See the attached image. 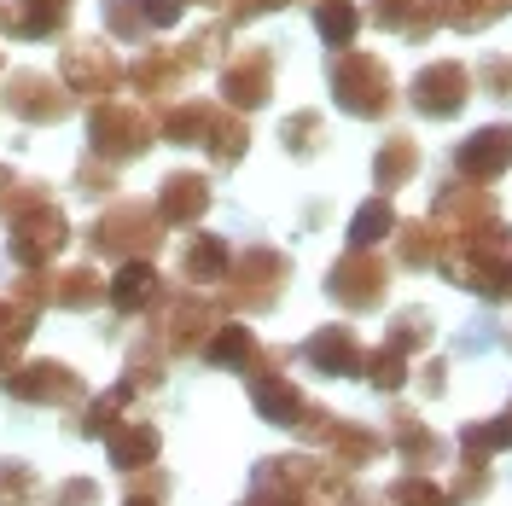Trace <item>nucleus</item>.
<instances>
[{"label": "nucleus", "mask_w": 512, "mask_h": 506, "mask_svg": "<svg viewBox=\"0 0 512 506\" xmlns=\"http://www.w3.org/2000/svg\"><path fill=\"white\" fill-rule=\"evenodd\" d=\"M0 70H6V59H0Z\"/></svg>", "instance_id": "58"}, {"label": "nucleus", "mask_w": 512, "mask_h": 506, "mask_svg": "<svg viewBox=\"0 0 512 506\" xmlns=\"http://www.w3.org/2000/svg\"><path fill=\"white\" fill-rule=\"evenodd\" d=\"M128 408H134V390L117 379L111 390H99V396H88V402L76 408L70 431H76V437H88V443H105V437H111V431L128 419Z\"/></svg>", "instance_id": "30"}, {"label": "nucleus", "mask_w": 512, "mask_h": 506, "mask_svg": "<svg viewBox=\"0 0 512 506\" xmlns=\"http://www.w3.org/2000/svg\"><path fill=\"white\" fill-rule=\"evenodd\" d=\"M373 30L402 35V41H425V35L443 24V0H367L361 12Z\"/></svg>", "instance_id": "26"}, {"label": "nucleus", "mask_w": 512, "mask_h": 506, "mask_svg": "<svg viewBox=\"0 0 512 506\" xmlns=\"http://www.w3.org/2000/svg\"><path fill=\"white\" fill-rule=\"evenodd\" d=\"M70 187L82 192V198H111V192H117V169L99 163V158H82L76 163V175H70Z\"/></svg>", "instance_id": "51"}, {"label": "nucleus", "mask_w": 512, "mask_h": 506, "mask_svg": "<svg viewBox=\"0 0 512 506\" xmlns=\"http://www.w3.org/2000/svg\"><path fill=\"white\" fill-rule=\"evenodd\" d=\"M227 268H233V245H227L222 233H192L187 245H181V280L192 291L227 280Z\"/></svg>", "instance_id": "31"}, {"label": "nucleus", "mask_w": 512, "mask_h": 506, "mask_svg": "<svg viewBox=\"0 0 512 506\" xmlns=\"http://www.w3.org/2000/svg\"><path fill=\"white\" fill-rule=\"evenodd\" d=\"M286 6H297V0H222V24L227 30H245V24L268 18V12H286Z\"/></svg>", "instance_id": "52"}, {"label": "nucleus", "mask_w": 512, "mask_h": 506, "mask_svg": "<svg viewBox=\"0 0 512 506\" xmlns=\"http://www.w3.org/2000/svg\"><path fill=\"white\" fill-rule=\"evenodd\" d=\"M163 233L169 227L158 222V204L152 198H111L105 210H99L94 222H88V251L105 256V262H152L163 245Z\"/></svg>", "instance_id": "4"}, {"label": "nucleus", "mask_w": 512, "mask_h": 506, "mask_svg": "<svg viewBox=\"0 0 512 506\" xmlns=\"http://www.w3.org/2000/svg\"><path fill=\"white\" fill-rule=\"evenodd\" d=\"M163 379H169V355H163L152 338H140V344L128 349V361H123V384L134 390V396H158Z\"/></svg>", "instance_id": "39"}, {"label": "nucleus", "mask_w": 512, "mask_h": 506, "mask_svg": "<svg viewBox=\"0 0 512 506\" xmlns=\"http://www.w3.org/2000/svg\"><path fill=\"white\" fill-rule=\"evenodd\" d=\"M76 0H0V35L6 41H53L70 30Z\"/></svg>", "instance_id": "24"}, {"label": "nucleus", "mask_w": 512, "mask_h": 506, "mask_svg": "<svg viewBox=\"0 0 512 506\" xmlns=\"http://www.w3.org/2000/svg\"><path fill=\"white\" fill-rule=\"evenodd\" d=\"M123 70L128 64L111 53V41H99V35H70L59 47V82L70 99H82V105H99V99H117L123 88Z\"/></svg>", "instance_id": "8"}, {"label": "nucleus", "mask_w": 512, "mask_h": 506, "mask_svg": "<svg viewBox=\"0 0 512 506\" xmlns=\"http://www.w3.org/2000/svg\"><path fill=\"white\" fill-rule=\"evenodd\" d=\"M227 41H233V30H227L222 18H216V24L192 30L187 41H181V53H187V64H192V70H216V64H227V53H233Z\"/></svg>", "instance_id": "44"}, {"label": "nucleus", "mask_w": 512, "mask_h": 506, "mask_svg": "<svg viewBox=\"0 0 512 506\" xmlns=\"http://www.w3.org/2000/svg\"><path fill=\"white\" fill-rule=\"evenodd\" d=\"M512 12V0H443V24L460 35H478L489 24H501Z\"/></svg>", "instance_id": "42"}, {"label": "nucleus", "mask_w": 512, "mask_h": 506, "mask_svg": "<svg viewBox=\"0 0 512 506\" xmlns=\"http://www.w3.org/2000/svg\"><path fill=\"white\" fill-rule=\"evenodd\" d=\"M390 437H384L379 425H361V419H338L332 425V437H326V454H332V466H344V472H361V466H379Z\"/></svg>", "instance_id": "28"}, {"label": "nucleus", "mask_w": 512, "mask_h": 506, "mask_svg": "<svg viewBox=\"0 0 512 506\" xmlns=\"http://www.w3.org/2000/svg\"><path fill=\"white\" fill-rule=\"evenodd\" d=\"M35 320H41V309H30V303L12 297V291H0V373L24 355V344L35 338Z\"/></svg>", "instance_id": "36"}, {"label": "nucleus", "mask_w": 512, "mask_h": 506, "mask_svg": "<svg viewBox=\"0 0 512 506\" xmlns=\"http://www.w3.org/2000/svg\"><path fill=\"white\" fill-rule=\"evenodd\" d=\"M501 344H507V349H512V332H507V338H501Z\"/></svg>", "instance_id": "57"}, {"label": "nucleus", "mask_w": 512, "mask_h": 506, "mask_svg": "<svg viewBox=\"0 0 512 506\" xmlns=\"http://www.w3.org/2000/svg\"><path fill=\"white\" fill-rule=\"evenodd\" d=\"M390 239H396V262H402V268H437V256H443V239H437V227L431 222H396V233H390Z\"/></svg>", "instance_id": "40"}, {"label": "nucleus", "mask_w": 512, "mask_h": 506, "mask_svg": "<svg viewBox=\"0 0 512 506\" xmlns=\"http://www.w3.org/2000/svg\"><path fill=\"white\" fill-rule=\"evenodd\" d=\"M291 285V256L280 245H245V251H233V268H227L222 280V309H239V315H268V309H280V297H286Z\"/></svg>", "instance_id": "6"}, {"label": "nucleus", "mask_w": 512, "mask_h": 506, "mask_svg": "<svg viewBox=\"0 0 512 506\" xmlns=\"http://www.w3.org/2000/svg\"><path fill=\"white\" fill-rule=\"evenodd\" d=\"M222 297H204V291H163V303L152 309V344L169 355V361H181V355H198L204 349V338L222 326Z\"/></svg>", "instance_id": "7"}, {"label": "nucleus", "mask_w": 512, "mask_h": 506, "mask_svg": "<svg viewBox=\"0 0 512 506\" xmlns=\"http://www.w3.org/2000/svg\"><path fill=\"white\" fill-rule=\"evenodd\" d=\"M169 472H158V466H146V472H134L128 477V495H123V506H169Z\"/></svg>", "instance_id": "49"}, {"label": "nucleus", "mask_w": 512, "mask_h": 506, "mask_svg": "<svg viewBox=\"0 0 512 506\" xmlns=\"http://www.w3.org/2000/svg\"><path fill=\"white\" fill-rule=\"evenodd\" d=\"M192 76H198V70L187 64L181 47H146V53L123 70V82L140 94V105H175V99L187 94Z\"/></svg>", "instance_id": "18"}, {"label": "nucleus", "mask_w": 512, "mask_h": 506, "mask_svg": "<svg viewBox=\"0 0 512 506\" xmlns=\"http://www.w3.org/2000/svg\"><path fill=\"white\" fill-rule=\"evenodd\" d=\"M320 477L315 454H268L251 466V495L239 506H309V489Z\"/></svg>", "instance_id": "14"}, {"label": "nucleus", "mask_w": 512, "mask_h": 506, "mask_svg": "<svg viewBox=\"0 0 512 506\" xmlns=\"http://www.w3.org/2000/svg\"><path fill=\"white\" fill-rule=\"evenodd\" d=\"M41 495V472L30 460H0V506H30Z\"/></svg>", "instance_id": "47"}, {"label": "nucleus", "mask_w": 512, "mask_h": 506, "mask_svg": "<svg viewBox=\"0 0 512 506\" xmlns=\"http://www.w3.org/2000/svg\"><path fill=\"white\" fill-rule=\"evenodd\" d=\"M204 152H210V163H216V169H239V163H245V152H251V123H245L239 111L216 105L210 134H204Z\"/></svg>", "instance_id": "34"}, {"label": "nucleus", "mask_w": 512, "mask_h": 506, "mask_svg": "<svg viewBox=\"0 0 512 506\" xmlns=\"http://www.w3.org/2000/svg\"><path fill=\"white\" fill-rule=\"evenodd\" d=\"M280 146H286L291 158H315L320 146H326V123H320V111H291L286 123H280Z\"/></svg>", "instance_id": "45"}, {"label": "nucleus", "mask_w": 512, "mask_h": 506, "mask_svg": "<svg viewBox=\"0 0 512 506\" xmlns=\"http://www.w3.org/2000/svg\"><path fill=\"white\" fill-rule=\"evenodd\" d=\"M326 297L344 315H379L390 297V262L379 251H344L326 268Z\"/></svg>", "instance_id": "12"}, {"label": "nucleus", "mask_w": 512, "mask_h": 506, "mask_svg": "<svg viewBox=\"0 0 512 506\" xmlns=\"http://www.w3.org/2000/svg\"><path fill=\"white\" fill-rule=\"evenodd\" d=\"M489 489H495V466H483V460H460V472H454V483H448V501L454 506H478Z\"/></svg>", "instance_id": "48"}, {"label": "nucleus", "mask_w": 512, "mask_h": 506, "mask_svg": "<svg viewBox=\"0 0 512 506\" xmlns=\"http://www.w3.org/2000/svg\"><path fill=\"white\" fill-rule=\"evenodd\" d=\"M152 146H158L152 105H140V99H99V105H88V158L123 169V163H140Z\"/></svg>", "instance_id": "5"}, {"label": "nucleus", "mask_w": 512, "mask_h": 506, "mask_svg": "<svg viewBox=\"0 0 512 506\" xmlns=\"http://www.w3.org/2000/svg\"><path fill=\"white\" fill-rule=\"evenodd\" d=\"M326 88H332V105H338L344 117H355V123H384V117L396 111V99H402L390 64H384L379 53H361V47L326 59Z\"/></svg>", "instance_id": "3"}, {"label": "nucleus", "mask_w": 512, "mask_h": 506, "mask_svg": "<svg viewBox=\"0 0 512 506\" xmlns=\"http://www.w3.org/2000/svg\"><path fill=\"white\" fill-rule=\"evenodd\" d=\"M216 105H222V99H175V105H163L158 111V140H169V146H204Z\"/></svg>", "instance_id": "33"}, {"label": "nucleus", "mask_w": 512, "mask_h": 506, "mask_svg": "<svg viewBox=\"0 0 512 506\" xmlns=\"http://www.w3.org/2000/svg\"><path fill=\"white\" fill-rule=\"evenodd\" d=\"M431 338H437V320H431V309H402V315H390V332H384V344L402 349L408 361H414L419 349H431Z\"/></svg>", "instance_id": "41"}, {"label": "nucleus", "mask_w": 512, "mask_h": 506, "mask_svg": "<svg viewBox=\"0 0 512 506\" xmlns=\"http://www.w3.org/2000/svg\"><path fill=\"white\" fill-rule=\"evenodd\" d=\"M12 297H24L30 309H64V315H88L105 303V280L99 268L76 262V268H35L24 280H12Z\"/></svg>", "instance_id": "11"}, {"label": "nucleus", "mask_w": 512, "mask_h": 506, "mask_svg": "<svg viewBox=\"0 0 512 506\" xmlns=\"http://www.w3.org/2000/svg\"><path fill=\"white\" fill-rule=\"evenodd\" d=\"M361 379L373 384L379 396H402V384L414 379V373H408V355H402V349L373 344V349H367V373H361Z\"/></svg>", "instance_id": "43"}, {"label": "nucleus", "mask_w": 512, "mask_h": 506, "mask_svg": "<svg viewBox=\"0 0 512 506\" xmlns=\"http://www.w3.org/2000/svg\"><path fill=\"white\" fill-rule=\"evenodd\" d=\"M507 169H512V123H483L466 140H454V175L460 181L495 187Z\"/></svg>", "instance_id": "20"}, {"label": "nucleus", "mask_w": 512, "mask_h": 506, "mask_svg": "<svg viewBox=\"0 0 512 506\" xmlns=\"http://www.w3.org/2000/svg\"><path fill=\"white\" fill-rule=\"evenodd\" d=\"M454 448H460V460H483V466H489V454L512 448V402L495 413V419H472V425H460V431H454Z\"/></svg>", "instance_id": "35"}, {"label": "nucleus", "mask_w": 512, "mask_h": 506, "mask_svg": "<svg viewBox=\"0 0 512 506\" xmlns=\"http://www.w3.org/2000/svg\"><path fill=\"white\" fill-rule=\"evenodd\" d=\"M419 163H425V152H419V140L408 134V128L384 134L379 152H373V187H379L384 198H390V192H402L419 175Z\"/></svg>", "instance_id": "29"}, {"label": "nucleus", "mask_w": 512, "mask_h": 506, "mask_svg": "<svg viewBox=\"0 0 512 506\" xmlns=\"http://www.w3.org/2000/svg\"><path fill=\"white\" fill-rule=\"evenodd\" d=\"M105 454H111V466H117L123 477H134V472H146V466H158L163 431L152 425V419H123V425L105 437Z\"/></svg>", "instance_id": "27"}, {"label": "nucleus", "mask_w": 512, "mask_h": 506, "mask_svg": "<svg viewBox=\"0 0 512 506\" xmlns=\"http://www.w3.org/2000/svg\"><path fill=\"white\" fill-rule=\"evenodd\" d=\"M437 268L448 274V285L472 291L483 303H512V227L501 222V216L472 227L466 239L443 245Z\"/></svg>", "instance_id": "2"}, {"label": "nucleus", "mask_w": 512, "mask_h": 506, "mask_svg": "<svg viewBox=\"0 0 512 506\" xmlns=\"http://www.w3.org/2000/svg\"><path fill=\"white\" fill-rule=\"evenodd\" d=\"M163 274H158V262H117V274L105 280V303L117 309L123 320H134V315H152L163 303Z\"/></svg>", "instance_id": "25"}, {"label": "nucleus", "mask_w": 512, "mask_h": 506, "mask_svg": "<svg viewBox=\"0 0 512 506\" xmlns=\"http://www.w3.org/2000/svg\"><path fill=\"white\" fill-rule=\"evenodd\" d=\"M472 82H483L489 99H507L512 105V53H483L478 70H472Z\"/></svg>", "instance_id": "50"}, {"label": "nucleus", "mask_w": 512, "mask_h": 506, "mask_svg": "<svg viewBox=\"0 0 512 506\" xmlns=\"http://www.w3.org/2000/svg\"><path fill=\"white\" fill-rule=\"evenodd\" d=\"M0 390L18 402V408H64L76 413L88 402V379L70 367V361H12L0 373Z\"/></svg>", "instance_id": "9"}, {"label": "nucleus", "mask_w": 512, "mask_h": 506, "mask_svg": "<svg viewBox=\"0 0 512 506\" xmlns=\"http://www.w3.org/2000/svg\"><path fill=\"white\" fill-rule=\"evenodd\" d=\"M408 105H414L425 123H454L466 105H472V70L460 59H431L414 70L408 82Z\"/></svg>", "instance_id": "13"}, {"label": "nucleus", "mask_w": 512, "mask_h": 506, "mask_svg": "<svg viewBox=\"0 0 512 506\" xmlns=\"http://www.w3.org/2000/svg\"><path fill=\"white\" fill-rule=\"evenodd\" d=\"M396 204L384 198V192H373V198H361L350 216V251H373V245H384L390 233H396Z\"/></svg>", "instance_id": "37"}, {"label": "nucleus", "mask_w": 512, "mask_h": 506, "mask_svg": "<svg viewBox=\"0 0 512 506\" xmlns=\"http://www.w3.org/2000/svg\"><path fill=\"white\" fill-rule=\"evenodd\" d=\"M297 355L309 361V373H320V379H361L367 373V344L355 338V326H344V320L315 326Z\"/></svg>", "instance_id": "21"}, {"label": "nucleus", "mask_w": 512, "mask_h": 506, "mask_svg": "<svg viewBox=\"0 0 512 506\" xmlns=\"http://www.w3.org/2000/svg\"><path fill=\"white\" fill-rule=\"evenodd\" d=\"M425 222L437 227V239L443 245H454V239H466L472 227H483V222H495V192L489 187H478V181H443L437 187V198H431V216Z\"/></svg>", "instance_id": "17"}, {"label": "nucleus", "mask_w": 512, "mask_h": 506, "mask_svg": "<svg viewBox=\"0 0 512 506\" xmlns=\"http://www.w3.org/2000/svg\"><path fill=\"white\" fill-rule=\"evenodd\" d=\"M361 6L355 0H320L315 6V35L326 41V47H338V53H350L355 47V35H361Z\"/></svg>", "instance_id": "38"}, {"label": "nucleus", "mask_w": 512, "mask_h": 506, "mask_svg": "<svg viewBox=\"0 0 512 506\" xmlns=\"http://www.w3.org/2000/svg\"><path fill=\"white\" fill-rule=\"evenodd\" d=\"M181 6H222V0H181Z\"/></svg>", "instance_id": "55"}, {"label": "nucleus", "mask_w": 512, "mask_h": 506, "mask_svg": "<svg viewBox=\"0 0 512 506\" xmlns=\"http://www.w3.org/2000/svg\"><path fill=\"white\" fill-rule=\"evenodd\" d=\"M384 501L390 506H454L448 501V489L431 472H402L390 489H384Z\"/></svg>", "instance_id": "46"}, {"label": "nucleus", "mask_w": 512, "mask_h": 506, "mask_svg": "<svg viewBox=\"0 0 512 506\" xmlns=\"http://www.w3.org/2000/svg\"><path fill=\"white\" fill-rule=\"evenodd\" d=\"M0 105L30 128H59L64 117L76 111V99L64 94V82L47 76V70H12L6 88H0Z\"/></svg>", "instance_id": "15"}, {"label": "nucleus", "mask_w": 512, "mask_h": 506, "mask_svg": "<svg viewBox=\"0 0 512 506\" xmlns=\"http://www.w3.org/2000/svg\"><path fill=\"white\" fill-rule=\"evenodd\" d=\"M286 349H256V361L245 367V390H251V408L262 425H280L291 437H303V443H320L332 437V425L344 419V413H332L326 402L315 396H303V384L286 373Z\"/></svg>", "instance_id": "1"}, {"label": "nucleus", "mask_w": 512, "mask_h": 506, "mask_svg": "<svg viewBox=\"0 0 512 506\" xmlns=\"http://www.w3.org/2000/svg\"><path fill=\"white\" fill-rule=\"evenodd\" d=\"M384 419H390V431H384V437H390V448L402 454V466H408V472H431V466H443V460H448V437H443V431H431L414 408H402V402H396Z\"/></svg>", "instance_id": "23"}, {"label": "nucleus", "mask_w": 512, "mask_h": 506, "mask_svg": "<svg viewBox=\"0 0 512 506\" xmlns=\"http://www.w3.org/2000/svg\"><path fill=\"white\" fill-rule=\"evenodd\" d=\"M181 0H105L99 6V18H105V35L111 41H123V47H140V41H152V35H169L181 24Z\"/></svg>", "instance_id": "19"}, {"label": "nucleus", "mask_w": 512, "mask_h": 506, "mask_svg": "<svg viewBox=\"0 0 512 506\" xmlns=\"http://www.w3.org/2000/svg\"><path fill=\"white\" fill-rule=\"evenodd\" d=\"M256 349H262V344H256L251 326L222 320V326L204 338V349H198V355H204V367H216V373H239V379H245V367L256 361Z\"/></svg>", "instance_id": "32"}, {"label": "nucleus", "mask_w": 512, "mask_h": 506, "mask_svg": "<svg viewBox=\"0 0 512 506\" xmlns=\"http://www.w3.org/2000/svg\"><path fill=\"white\" fill-rule=\"evenodd\" d=\"M274 70H280V59H274V47H239V53H227L222 76H216V94H222L227 111H262L268 99H274Z\"/></svg>", "instance_id": "16"}, {"label": "nucleus", "mask_w": 512, "mask_h": 506, "mask_svg": "<svg viewBox=\"0 0 512 506\" xmlns=\"http://www.w3.org/2000/svg\"><path fill=\"white\" fill-rule=\"evenodd\" d=\"M6 181H12V169H6V163H0V187H6Z\"/></svg>", "instance_id": "56"}, {"label": "nucleus", "mask_w": 512, "mask_h": 506, "mask_svg": "<svg viewBox=\"0 0 512 506\" xmlns=\"http://www.w3.org/2000/svg\"><path fill=\"white\" fill-rule=\"evenodd\" d=\"M41 506H105V495H99L94 477H64V483Z\"/></svg>", "instance_id": "53"}, {"label": "nucleus", "mask_w": 512, "mask_h": 506, "mask_svg": "<svg viewBox=\"0 0 512 506\" xmlns=\"http://www.w3.org/2000/svg\"><path fill=\"white\" fill-rule=\"evenodd\" d=\"M443 390H448V361L431 355V361L419 367V396H443Z\"/></svg>", "instance_id": "54"}, {"label": "nucleus", "mask_w": 512, "mask_h": 506, "mask_svg": "<svg viewBox=\"0 0 512 506\" xmlns=\"http://www.w3.org/2000/svg\"><path fill=\"white\" fill-rule=\"evenodd\" d=\"M70 216H64L53 198H41V204H30V210H18L12 222H6V256L24 268V274H35V268H53L64 256V245H70Z\"/></svg>", "instance_id": "10"}, {"label": "nucleus", "mask_w": 512, "mask_h": 506, "mask_svg": "<svg viewBox=\"0 0 512 506\" xmlns=\"http://www.w3.org/2000/svg\"><path fill=\"white\" fill-rule=\"evenodd\" d=\"M158 222L163 227H198L210 216V204H216V187H210V175H198V169H169L158 181Z\"/></svg>", "instance_id": "22"}]
</instances>
